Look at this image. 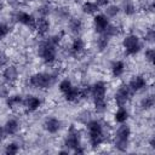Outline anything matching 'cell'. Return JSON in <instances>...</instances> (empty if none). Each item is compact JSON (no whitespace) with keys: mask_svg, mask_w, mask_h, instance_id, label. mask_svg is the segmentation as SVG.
<instances>
[{"mask_svg":"<svg viewBox=\"0 0 155 155\" xmlns=\"http://www.w3.org/2000/svg\"><path fill=\"white\" fill-rule=\"evenodd\" d=\"M54 81V78L50 74H45V73H40V74H35L30 78V85L34 87H39V88H46L48 86H51Z\"/></svg>","mask_w":155,"mask_h":155,"instance_id":"1","label":"cell"},{"mask_svg":"<svg viewBox=\"0 0 155 155\" xmlns=\"http://www.w3.org/2000/svg\"><path fill=\"white\" fill-rule=\"evenodd\" d=\"M88 131H90V140L93 147L99 145L103 142V131L102 126L97 121H91L88 124Z\"/></svg>","mask_w":155,"mask_h":155,"instance_id":"2","label":"cell"},{"mask_svg":"<svg viewBox=\"0 0 155 155\" xmlns=\"http://www.w3.org/2000/svg\"><path fill=\"white\" fill-rule=\"evenodd\" d=\"M128 136H130V128L126 125H122L121 127H119L117 132H116V140H115V145L119 150L124 151L127 148L128 144Z\"/></svg>","mask_w":155,"mask_h":155,"instance_id":"3","label":"cell"},{"mask_svg":"<svg viewBox=\"0 0 155 155\" xmlns=\"http://www.w3.org/2000/svg\"><path fill=\"white\" fill-rule=\"evenodd\" d=\"M40 54L46 62H53L56 58V48L54 45L51 42L46 41L41 47H40Z\"/></svg>","mask_w":155,"mask_h":155,"instance_id":"4","label":"cell"},{"mask_svg":"<svg viewBox=\"0 0 155 155\" xmlns=\"http://www.w3.org/2000/svg\"><path fill=\"white\" fill-rule=\"evenodd\" d=\"M124 46H125V48H126V51H127L128 54H133V53L138 52L139 48H140L139 40H138V38L134 36V35L127 36V38L124 40Z\"/></svg>","mask_w":155,"mask_h":155,"instance_id":"5","label":"cell"},{"mask_svg":"<svg viewBox=\"0 0 155 155\" xmlns=\"http://www.w3.org/2000/svg\"><path fill=\"white\" fill-rule=\"evenodd\" d=\"M131 92H132V90L130 88V86H122V87H120L119 91H117L116 94H115L116 104H117L119 107L125 105L126 102H127V99H128L130 96H131Z\"/></svg>","mask_w":155,"mask_h":155,"instance_id":"6","label":"cell"},{"mask_svg":"<svg viewBox=\"0 0 155 155\" xmlns=\"http://www.w3.org/2000/svg\"><path fill=\"white\" fill-rule=\"evenodd\" d=\"M105 85L103 82H97L92 88H91V93L94 97V99H101L105 97Z\"/></svg>","mask_w":155,"mask_h":155,"instance_id":"7","label":"cell"},{"mask_svg":"<svg viewBox=\"0 0 155 155\" xmlns=\"http://www.w3.org/2000/svg\"><path fill=\"white\" fill-rule=\"evenodd\" d=\"M65 145L68 148H76V147H79V134H78V132L73 127L69 131L68 138L65 140Z\"/></svg>","mask_w":155,"mask_h":155,"instance_id":"8","label":"cell"},{"mask_svg":"<svg viewBox=\"0 0 155 155\" xmlns=\"http://www.w3.org/2000/svg\"><path fill=\"white\" fill-rule=\"evenodd\" d=\"M94 27H96V30L98 33H104L105 29L108 28V19L102 15L97 16L94 18Z\"/></svg>","mask_w":155,"mask_h":155,"instance_id":"9","label":"cell"},{"mask_svg":"<svg viewBox=\"0 0 155 155\" xmlns=\"http://www.w3.org/2000/svg\"><path fill=\"white\" fill-rule=\"evenodd\" d=\"M45 128H46L50 133H56V132L61 128V122H59L57 119L51 117V119L46 120V122H45Z\"/></svg>","mask_w":155,"mask_h":155,"instance_id":"10","label":"cell"},{"mask_svg":"<svg viewBox=\"0 0 155 155\" xmlns=\"http://www.w3.org/2000/svg\"><path fill=\"white\" fill-rule=\"evenodd\" d=\"M17 19L19 23H23L25 25H35V19L33 18V16H30L29 13H25V12H19L17 15Z\"/></svg>","mask_w":155,"mask_h":155,"instance_id":"11","label":"cell"},{"mask_svg":"<svg viewBox=\"0 0 155 155\" xmlns=\"http://www.w3.org/2000/svg\"><path fill=\"white\" fill-rule=\"evenodd\" d=\"M144 86H145V80H144L143 78H140V76L133 78V79L131 80V82H130V88H131L132 91H138V90L143 88Z\"/></svg>","mask_w":155,"mask_h":155,"instance_id":"12","label":"cell"},{"mask_svg":"<svg viewBox=\"0 0 155 155\" xmlns=\"http://www.w3.org/2000/svg\"><path fill=\"white\" fill-rule=\"evenodd\" d=\"M48 27L50 24L45 18H39L38 21H35V28L40 34H45L48 30Z\"/></svg>","mask_w":155,"mask_h":155,"instance_id":"13","label":"cell"},{"mask_svg":"<svg viewBox=\"0 0 155 155\" xmlns=\"http://www.w3.org/2000/svg\"><path fill=\"white\" fill-rule=\"evenodd\" d=\"M65 94V98L70 102H74V101H78L80 97H81V92L79 88H75V87H71L68 92L64 93Z\"/></svg>","mask_w":155,"mask_h":155,"instance_id":"14","label":"cell"},{"mask_svg":"<svg viewBox=\"0 0 155 155\" xmlns=\"http://www.w3.org/2000/svg\"><path fill=\"white\" fill-rule=\"evenodd\" d=\"M17 75H18V73H17V69L15 67H8L4 71V78L7 81H15L17 79Z\"/></svg>","mask_w":155,"mask_h":155,"instance_id":"15","label":"cell"},{"mask_svg":"<svg viewBox=\"0 0 155 155\" xmlns=\"http://www.w3.org/2000/svg\"><path fill=\"white\" fill-rule=\"evenodd\" d=\"M24 104L29 110H36L40 107V101L36 97H28L24 101Z\"/></svg>","mask_w":155,"mask_h":155,"instance_id":"16","label":"cell"},{"mask_svg":"<svg viewBox=\"0 0 155 155\" xmlns=\"http://www.w3.org/2000/svg\"><path fill=\"white\" fill-rule=\"evenodd\" d=\"M17 130H18V124H17L16 120H10V121L6 122V125H5V132L7 134H15L17 132Z\"/></svg>","mask_w":155,"mask_h":155,"instance_id":"17","label":"cell"},{"mask_svg":"<svg viewBox=\"0 0 155 155\" xmlns=\"http://www.w3.org/2000/svg\"><path fill=\"white\" fill-rule=\"evenodd\" d=\"M113 74L115 76H120L124 73V63L122 62H115L113 64Z\"/></svg>","mask_w":155,"mask_h":155,"instance_id":"18","label":"cell"},{"mask_svg":"<svg viewBox=\"0 0 155 155\" xmlns=\"http://www.w3.org/2000/svg\"><path fill=\"white\" fill-rule=\"evenodd\" d=\"M127 116H128L127 111L121 108V109H119V110L116 111V114H115V120H116L117 122H124V121L127 120Z\"/></svg>","mask_w":155,"mask_h":155,"instance_id":"19","label":"cell"},{"mask_svg":"<svg viewBox=\"0 0 155 155\" xmlns=\"http://www.w3.org/2000/svg\"><path fill=\"white\" fill-rule=\"evenodd\" d=\"M84 11L85 12H87V13H93V12H96L97 10H98V5L97 4H94V2H85L84 4Z\"/></svg>","mask_w":155,"mask_h":155,"instance_id":"20","label":"cell"},{"mask_svg":"<svg viewBox=\"0 0 155 155\" xmlns=\"http://www.w3.org/2000/svg\"><path fill=\"white\" fill-rule=\"evenodd\" d=\"M108 42H109V35L104 34V35L99 36V38H98V41H97L99 50H104V48L108 46Z\"/></svg>","mask_w":155,"mask_h":155,"instance_id":"21","label":"cell"},{"mask_svg":"<svg viewBox=\"0 0 155 155\" xmlns=\"http://www.w3.org/2000/svg\"><path fill=\"white\" fill-rule=\"evenodd\" d=\"M22 98L19 96H15V97H11L8 101H7V104L10 108H16V107H19V104L22 103Z\"/></svg>","mask_w":155,"mask_h":155,"instance_id":"22","label":"cell"},{"mask_svg":"<svg viewBox=\"0 0 155 155\" xmlns=\"http://www.w3.org/2000/svg\"><path fill=\"white\" fill-rule=\"evenodd\" d=\"M82 48H84V42H82L81 39H76V40L73 42V45H71V50H73V52H75V53L80 52Z\"/></svg>","mask_w":155,"mask_h":155,"instance_id":"23","label":"cell"},{"mask_svg":"<svg viewBox=\"0 0 155 155\" xmlns=\"http://www.w3.org/2000/svg\"><path fill=\"white\" fill-rule=\"evenodd\" d=\"M94 105H96L97 111H104V110H105V107H107L105 99H104V98H101V99H94Z\"/></svg>","mask_w":155,"mask_h":155,"instance_id":"24","label":"cell"},{"mask_svg":"<svg viewBox=\"0 0 155 155\" xmlns=\"http://www.w3.org/2000/svg\"><path fill=\"white\" fill-rule=\"evenodd\" d=\"M73 86H71V82L69 81V80H63L61 84H59V90L63 92V93H65V92H68L70 88H71Z\"/></svg>","mask_w":155,"mask_h":155,"instance_id":"25","label":"cell"},{"mask_svg":"<svg viewBox=\"0 0 155 155\" xmlns=\"http://www.w3.org/2000/svg\"><path fill=\"white\" fill-rule=\"evenodd\" d=\"M154 105V98L153 97H145L143 101H142V107L144 109H149Z\"/></svg>","mask_w":155,"mask_h":155,"instance_id":"26","label":"cell"},{"mask_svg":"<svg viewBox=\"0 0 155 155\" xmlns=\"http://www.w3.org/2000/svg\"><path fill=\"white\" fill-rule=\"evenodd\" d=\"M124 8H125V12L126 13H132L133 12V4L131 2V0H125L124 1Z\"/></svg>","mask_w":155,"mask_h":155,"instance_id":"27","label":"cell"},{"mask_svg":"<svg viewBox=\"0 0 155 155\" xmlns=\"http://www.w3.org/2000/svg\"><path fill=\"white\" fill-rule=\"evenodd\" d=\"M70 28H71L73 31H79L80 28H81V22L79 19H73L70 22Z\"/></svg>","mask_w":155,"mask_h":155,"instance_id":"28","label":"cell"},{"mask_svg":"<svg viewBox=\"0 0 155 155\" xmlns=\"http://www.w3.org/2000/svg\"><path fill=\"white\" fill-rule=\"evenodd\" d=\"M17 151H18V147H17V144H15V143L8 144L7 148H6V153H7V154H16Z\"/></svg>","mask_w":155,"mask_h":155,"instance_id":"29","label":"cell"},{"mask_svg":"<svg viewBox=\"0 0 155 155\" xmlns=\"http://www.w3.org/2000/svg\"><path fill=\"white\" fill-rule=\"evenodd\" d=\"M154 57H155V51L153 48H149L145 51V58L149 61V62H153L154 61Z\"/></svg>","mask_w":155,"mask_h":155,"instance_id":"30","label":"cell"},{"mask_svg":"<svg viewBox=\"0 0 155 155\" xmlns=\"http://www.w3.org/2000/svg\"><path fill=\"white\" fill-rule=\"evenodd\" d=\"M117 11H119V8H117L116 6H110V7L107 10V15L113 17V16H115V15L117 13Z\"/></svg>","mask_w":155,"mask_h":155,"instance_id":"31","label":"cell"},{"mask_svg":"<svg viewBox=\"0 0 155 155\" xmlns=\"http://www.w3.org/2000/svg\"><path fill=\"white\" fill-rule=\"evenodd\" d=\"M7 33H8V27H7V25H1V24H0V39L4 38Z\"/></svg>","mask_w":155,"mask_h":155,"instance_id":"32","label":"cell"},{"mask_svg":"<svg viewBox=\"0 0 155 155\" xmlns=\"http://www.w3.org/2000/svg\"><path fill=\"white\" fill-rule=\"evenodd\" d=\"M7 93H8L7 87H5V86H0V98L6 97V96H7Z\"/></svg>","mask_w":155,"mask_h":155,"instance_id":"33","label":"cell"},{"mask_svg":"<svg viewBox=\"0 0 155 155\" xmlns=\"http://www.w3.org/2000/svg\"><path fill=\"white\" fill-rule=\"evenodd\" d=\"M6 62H7V58H6V56H4V54H0V67H1V65H5V64H6Z\"/></svg>","mask_w":155,"mask_h":155,"instance_id":"34","label":"cell"},{"mask_svg":"<svg viewBox=\"0 0 155 155\" xmlns=\"http://www.w3.org/2000/svg\"><path fill=\"white\" fill-rule=\"evenodd\" d=\"M153 39H154V30H149L148 34H147V40L151 41Z\"/></svg>","mask_w":155,"mask_h":155,"instance_id":"35","label":"cell"},{"mask_svg":"<svg viewBox=\"0 0 155 155\" xmlns=\"http://www.w3.org/2000/svg\"><path fill=\"white\" fill-rule=\"evenodd\" d=\"M107 2H108V0H97L96 4H97V5H105Z\"/></svg>","mask_w":155,"mask_h":155,"instance_id":"36","label":"cell"},{"mask_svg":"<svg viewBox=\"0 0 155 155\" xmlns=\"http://www.w3.org/2000/svg\"><path fill=\"white\" fill-rule=\"evenodd\" d=\"M1 138H2V130L0 128V139H1Z\"/></svg>","mask_w":155,"mask_h":155,"instance_id":"37","label":"cell"}]
</instances>
